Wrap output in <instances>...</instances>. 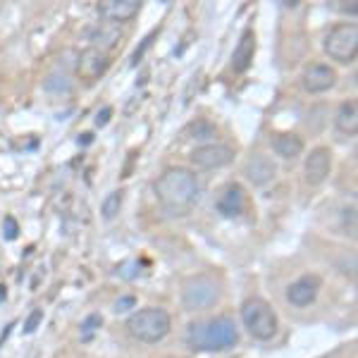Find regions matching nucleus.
<instances>
[{"label": "nucleus", "instance_id": "nucleus-2", "mask_svg": "<svg viewBox=\"0 0 358 358\" xmlns=\"http://www.w3.org/2000/svg\"><path fill=\"white\" fill-rule=\"evenodd\" d=\"M239 342V330H236L232 317H210L189 325L187 344L196 351H224L232 349Z\"/></svg>", "mask_w": 358, "mask_h": 358}, {"label": "nucleus", "instance_id": "nucleus-21", "mask_svg": "<svg viewBox=\"0 0 358 358\" xmlns=\"http://www.w3.org/2000/svg\"><path fill=\"white\" fill-rule=\"evenodd\" d=\"M3 229H5V232H3V236H5V239H8V241L17 239V234H20V224H17V220H15L13 215H8V217H5V222H3Z\"/></svg>", "mask_w": 358, "mask_h": 358}, {"label": "nucleus", "instance_id": "nucleus-23", "mask_svg": "<svg viewBox=\"0 0 358 358\" xmlns=\"http://www.w3.org/2000/svg\"><path fill=\"white\" fill-rule=\"evenodd\" d=\"M41 320H43V310H41V308H36L31 315H29V320L24 322V332H27V334H31V332L38 327V322H41Z\"/></svg>", "mask_w": 358, "mask_h": 358}, {"label": "nucleus", "instance_id": "nucleus-14", "mask_svg": "<svg viewBox=\"0 0 358 358\" xmlns=\"http://www.w3.org/2000/svg\"><path fill=\"white\" fill-rule=\"evenodd\" d=\"M253 55H256V34H253V29H246L234 48V57H232L234 72H246L253 62Z\"/></svg>", "mask_w": 358, "mask_h": 358}, {"label": "nucleus", "instance_id": "nucleus-19", "mask_svg": "<svg viewBox=\"0 0 358 358\" xmlns=\"http://www.w3.org/2000/svg\"><path fill=\"white\" fill-rule=\"evenodd\" d=\"M120 208H122V192H113L106 201H103V208H101L103 217H106V220H113V217L120 213Z\"/></svg>", "mask_w": 358, "mask_h": 358}, {"label": "nucleus", "instance_id": "nucleus-25", "mask_svg": "<svg viewBox=\"0 0 358 358\" xmlns=\"http://www.w3.org/2000/svg\"><path fill=\"white\" fill-rule=\"evenodd\" d=\"M110 115H113V108H103V113H98V117H96V127H106Z\"/></svg>", "mask_w": 358, "mask_h": 358}, {"label": "nucleus", "instance_id": "nucleus-22", "mask_svg": "<svg viewBox=\"0 0 358 358\" xmlns=\"http://www.w3.org/2000/svg\"><path fill=\"white\" fill-rule=\"evenodd\" d=\"M101 322H103V317L101 315H89L84 320V325H82V332H84V339H89L91 337V332H96L98 327H101Z\"/></svg>", "mask_w": 358, "mask_h": 358}, {"label": "nucleus", "instance_id": "nucleus-18", "mask_svg": "<svg viewBox=\"0 0 358 358\" xmlns=\"http://www.w3.org/2000/svg\"><path fill=\"white\" fill-rule=\"evenodd\" d=\"M94 41H96L94 48H98V45H101V50L106 53V50H110V48H115V45H117V41H120V29L115 27L113 22H110V24H103L94 34Z\"/></svg>", "mask_w": 358, "mask_h": 358}, {"label": "nucleus", "instance_id": "nucleus-26", "mask_svg": "<svg viewBox=\"0 0 358 358\" xmlns=\"http://www.w3.org/2000/svg\"><path fill=\"white\" fill-rule=\"evenodd\" d=\"M3 296H5V287H0V301H3Z\"/></svg>", "mask_w": 358, "mask_h": 358}, {"label": "nucleus", "instance_id": "nucleus-13", "mask_svg": "<svg viewBox=\"0 0 358 358\" xmlns=\"http://www.w3.org/2000/svg\"><path fill=\"white\" fill-rule=\"evenodd\" d=\"M108 53L101 48H86L82 57H79V74L86 79H98L108 69Z\"/></svg>", "mask_w": 358, "mask_h": 358}, {"label": "nucleus", "instance_id": "nucleus-15", "mask_svg": "<svg viewBox=\"0 0 358 358\" xmlns=\"http://www.w3.org/2000/svg\"><path fill=\"white\" fill-rule=\"evenodd\" d=\"M275 172H277L275 163L270 158H265V155H253L246 163V177L251 179L256 187H263V184L273 182Z\"/></svg>", "mask_w": 358, "mask_h": 358}, {"label": "nucleus", "instance_id": "nucleus-16", "mask_svg": "<svg viewBox=\"0 0 358 358\" xmlns=\"http://www.w3.org/2000/svg\"><path fill=\"white\" fill-rule=\"evenodd\" d=\"M273 148H275L277 155L292 160V158H296V155L303 153V141H301V136L292 134V131H282V134H275Z\"/></svg>", "mask_w": 358, "mask_h": 358}, {"label": "nucleus", "instance_id": "nucleus-6", "mask_svg": "<svg viewBox=\"0 0 358 358\" xmlns=\"http://www.w3.org/2000/svg\"><path fill=\"white\" fill-rule=\"evenodd\" d=\"M217 296H220L217 282L208 275H199V277H192V280L184 285L182 301H184V308H189V310H203V308H210V306L217 301Z\"/></svg>", "mask_w": 358, "mask_h": 358}, {"label": "nucleus", "instance_id": "nucleus-17", "mask_svg": "<svg viewBox=\"0 0 358 358\" xmlns=\"http://www.w3.org/2000/svg\"><path fill=\"white\" fill-rule=\"evenodd\" d=\"M334 124H337V129L342 131V134H349V136L356 134L358 131V106H356V101H346L339 106L337 117H334Z\"/></svg>", "mask_w": 358, "mask_h": 358}, {"label": "nucleus", "instance_id": "nucleus-4", "mask_svg": "<svg viewBox=\"0 0 358 358\" xmlns=\"http://www.w3.org/2000/svg\"><path fill=\"white\" fill-rule=\"evenodd\" d=\"M241 322H244L248 334L253 339H261V342H268L277 334V315L265 299H248L241 306Z\"/></svg>", "mask_w": 358, "mask_h": 358}, {"label": "nucleus", "instance_id": "nucleus-9", "mask_svg": "<svg viewBox=\"0 0 358 358\" xmlns=\"http://www.w3.org/2000/svg\"><path fill=\"white\" fill-rule=\"evenodd\" d=\"M337 84V72L330 65H310L303 72V89L308 94H325Z\"/></svg>", "mask_w": 358, "mask_h": 358}, {"label": "nucleus", "instance_id": "nucleus-8", "mask_svg": "<svg viewBox=\"0 0 358 358\" xmlns=\"http://www.w3.org/2000/svg\"><path fill=\"white\" fill-rule=\"evenodd\" d=\"M332 170V151L325 146H317L306 158V182L308 184H322Z\"/></svg>", "mask_w": 358, "mask_h": 358}, {"label": "nucleus", "instance_id": "nucleus-11", "mask_svg": "<svg viewBox=\"0 0 358 358\" xmlns=\"http://www.w3.org/2000/svg\"><path fill=\"white\" fill-rule=\"evenodd\" d=\"M244 208H246V194L239 184H229L220 194V199H217V210L224 217H239L244 213Z\"/></svg>", "mask_w": 358, "mask_h": 358}, {"label": "nucleus", "instance_id": "nucleus-24", "mask_svg": "<svg viewBox=\"0 0 358 358\" xmlns=\"http://www.w3.org/2000/svg\"><path fill=\"white\" fill-rule=\"evenodd\" d=\"M134 306H136L134 296H120L117 301H115V313H127V310L134 308Z\"/></svg>", "mask_w": 358, "mask_h": 358}, {"label": "nucleus", "instance_id": "nucleus-10", "mask_svg": "<svg viewBox=\"0 0 358 358\" xmlns=\"http://www.w3.org/2000/svg\"><path fill=\"white\" fill-rule=\"evenodd\" d=\"M317 292H320V277L303 275V277H299L296 282H292V287L287 289V299H289V303L303 308V306L315 301Z\"/></svg>", "mask_w": 358, "mask_h": 358}, {"label": "nucleus", "instance_id": "nucleus-7", "mask_svg": "<svg viewBox=\"0 0 358 358\" xmlns=\"http://www.w3.org/2000/svg\"><path fill=\"white\" fill-rule=\"evenodd\" d=\"M234 160V148L227 143H206V146L194 148L192 163L201 170H217Z\"/></svg>", "mask_w": 358, "mask_h": 358}, {"label": "nucleus", "instance_id": "nucleus-5", "mask_svg": "<svg viewBox=\"0 0 358 358\" xmlns=\"http://www.w3.org/2000/svg\"><path fill=\"white\" fill-rule=\"evenodd\" d=\"M325 53L330 55L332 60L342 62V65L354 62L358 53V27L349 24V22L334 27L325 36Z\"/></svg>", "mask_w": 358, "mask_h": 358}, {"label": "nucleus", "instance_id": "nucleus-12", "mask_svg": "<svg viewBox=\"0 0 358 358\" xmlns=\"http://www.w3.org/2000/svg\"><path fill=\"white\" fill-rule=\"evenodd\" d=\"M138 8H141L138 0H106L101 3V15L115 24V22H129L131 17H136Z\"/></svg>", "mask_w": 358, "mask_h": 358}, {"label": "nucleus", "instance_id": "nucleus-1", "mask_svg": "<svg viewBox=\"0 0 358 358\" xmlns=\"http://www.w3.org/2000/svg\"><path fill=\"white\" fill-rule=\"evenodd\" d=\"M199 179L192 170H184V167H170L155 182V196L170 215H187L199 201Z\"/></svg>", "mask_w": 358, "mask_h": 358}, {"label": "nucleus", "instance_id": "nucleus-20", "mask_svg": "<svg viewBox=\"0 0 358 358\" xmlns=\"http://www.w3.org/2000/svg\"><path fill=\"white\" fill-rule=\"evenodd\" d=\"M192 134H194V138H213L215 136V127H213L210 122H196L194 127H192Z\"/></svg>", "mask_w": 358, "mask_h": 358}, {"label": "nucleus", "instance_id": "nucleus-3", "mask_svg": "<svg viewBox=\"0 0 358 358\" xmlns=\"http://www.w3.org/2000/svg\"><path fill=\"white\" fill-rule=\"evenodd\" d=\"M170 327H172L170 313L165 308H158V306H148V308L136 310L127 320V330H129L131 337L146 344H155L160 339H165Z\"/></svg>", "mask_w": 358, "mask_h": 358}]
</instances>
